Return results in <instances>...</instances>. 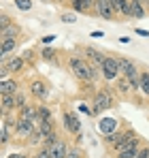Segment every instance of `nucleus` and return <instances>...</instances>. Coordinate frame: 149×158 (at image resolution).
I'll list each match as a JSON object with an SVG mask.
<instances>
[{
	"mask_svg": "<svg viewBox=\"0 0 149 158\" xmlns=\"http://www.w3.org/2000/svg\"><path fill=\"white\" fill-rule=\"evenodd\" d=\"M68 66L73 69V73L77 75V79H81V81H85V83L98 79V69H96L98 64H87V62H85L83 58H79V56H70Z\"/></svg>",
	"mask_w": 149,
	"mask_h": 158,
	"instance_id": "1",
	"label": "nucleus"
},
{
	"mask_svg": "<svg viewBox=\"0 0 149 158\" xmlns=\"http://www.w3.org/2000/svg\"><path fill=\"white\" fill-rule=\"evenodd\" d=\"M100 73H102V77L107 79V81H115V79L119 77V73H122L119 58H111V56H107L104 62L100 64Z\"/></svg>",
	"mask_w": 149,
	"mask_h": 158,
	"instance_id": "2",
	"label": "nucleus"
},
{
	"mask_svg": "<svg viewBox=\"0 0 149 158\" xmlns=\"http://www.w3.org/2000/svg\"><path fill=\"white\" fill-rule=\"evenodd\" d=\"M119 66H122V73H124L126 77L130 79V83H132V90H141V85H139V69H136V64L132 62V60H128V58H119Z\"/></svg>",
	"mask_w": 149,
	"mask_h": 158,
	"instance_id": "3",
	"label": "nucleus"
},
{
	"mask_svg": "<svg viewBox=\"0 0 149 158\" xmlns=\"http://www.w3.org/2000/svg\"><path fill=\"white\" fill-rule=\"evenodd\" d=\"M113 105V96L107 92V90H100L98 94L94 96V113H102L104 109Z\"/></svg>",
	"mask_w": 149,
	"mask_h": 158,
	"instance_id": "4",
	"label": "nucleus"
},
{
	"mask_svg": "<svg viewBox=\"0 0 149 158\" xmlns=\"http://www.w3.org/2000/svg\"><path fill=\"white\" fill-rule=\"evenodd\" d=\"M94 9L102 19H113L115 17V9H113L111 0H94Z\"/></svg>",
	"mask_w": 149,
	"mask_h": 158,
	"instance_id": "5",
	"label": "nucleus"
},
{
	"mask_svg": "<svg viewBox=\"0 0 149 158\" xmlns=\"http://www.w3.org/2000/svg\"><path fill=\"white\" fill-rule=\"evenodd\" d=\"M62 120H64V128L81 139V120H77V115H74L73 111H66Z\"/></svg>",
	"mask_w": 149,
	"mask_h": 158,
	"instance_id": "6",
	"label": "nucleus"
},
{
	"mask_svg": "<svg viewBox=\"0 0 149 158\" xmlns=\"http://www.w3.org/2000/svg\"><path fill=\"white\" fill-rule=\"evenodd\" d=\"M24 64H26L24 58H13L9 62H4L2 64V79H6V73H19L24 69Z\"/></svg>",
	"mask_w": 149,
	"mask_h": 158,
	"instance_id": "7",
	"label": "nucleus"
},
{
	"mask_svg": "<svg viewBox=\"0 0 149 158\" xmlns=\"http://www.w3.org/2000/svg\"><path fill=\"white\" fill-rule=\"evenodd\" d=\"M19 118L30 122V124H41L38 122V107H32V105H26L19 109Z\"/></svg>",
	"mask_w": 149,
	"mask_h": 158,
	"instance_id": "8",
	"label": "nucleus"
},
{
	"mask_svg": "<svg viewBox=\"0 0 149 158\" xmlns=\"http://www.w3.org/2000/svg\"><path fill=\"white\" fill-rule=\"evenodd\" d=\"M47 150H49L51 158H66V156H68V152H70V148H68L64 141H60V139H58L55 143H51Z\"/></svg>",
	"mask_w": 149,
	"mask_h": 158,
	"instance_id": "9",
	"label": "nucleus"
},
{
	"mask_svg": "<svg viewBox=\"0 0 149 158\" xmlns=\"http://www.w3.org/2000/svg\"><path fill=\"white\" fill-rule=\"evenodd\" d=\"M139 150H141V141H139V137H136L130 145H126L124 150H122L119 154H115V156H117V158H136Z\"/></svg>",
	"mask_w": 149,
	"mask_h": 158,
	"instance_id": "10",
	"label": "nucleus"
},
{
	"mask_svg": "<svg viewBox=\"0 0 149 158\" xmlns=\"http://www.w3.org/2000/svg\"><path fill=\"white\" fill-rule=\"evenodd\" d=\"M30 92H32V96H36V98H47L49 88H47L43 81H32V83H30Z\"/></svg>",
	"mask_w": 149,
	"mask_h": 158,
	"instance_id": "11",
	"label": "nucleus"
},
{
	"mask_svg": "<svg viewBox=\"0 0 149 158\" xmlns=\"http://www.w3.org/2000/svg\"><path fill=\"white\" fill-rule=\"evenodd\" d=\"M130 17L143 19V17H145V4L139 2V0H130Z\"/></svg>",
	"mask_w": 149,
	"mask_h": 158,
	"instance_id": "12",
	"label": "nucleus"
},
{
	"mask_svg": "<svg viewBox=\"0 0 149 158\" xmlns=\"http://www.w3.org/2000/svg\"><path fill=\"white\" fill-rule=\"evenodd\" d=\"M2 94H17L19 92V83L15 79H2V88H0Z\"/></svg>",
	"mask_w": 149,
	"mask_h": 158,
	"instance_id": "13",
	"label": "nucleus"
},
{
	"mask_svg": "<svg viewBox=\"0 0 149 158\" xmlns=\"http://www.w3.org/2000/svg\"><path fill=\"white\" fill-rule=\"evenodd\" d=\"M38 122L43 124H53V113H51V109L47 105H38Z\"/></svg>",
	"mask_w": 149,
	"mask_h": 158,
	"instance_id": "14",
	"label": "nucleus"
},
{
	"mask_svg": "<svg viewBox=\"0 0 149 158\" xmlns=\"http://www.w3.org/2000/svg\"><path fill=\"white\" fill-rule=\"evenodd\" d=\"M15 49H17V39H2V60H6V56Z\"/></svg>",
	"mask_w": 149,
	"mask_h": 158,
	"instance_id": "15",
	"label": "nucleus"
},
{
	"mask_svg": "<svg viewBox=\"0 0 149 158\" xmlns=\"http://www.w3.org/2000/svg\"><path fill=\"white\" fill-rule=\"evenodd\" d=\"M85 56H87V58H92V60H94V64H98V66L104 62V58H107L104 53H100L98 49H94V47H85Z\"/></svg>",
	"mask_w": 149,
	"mask_h": 158,
	"instance_id": "16",
	"label": "nucleus"
},
{
	"mask_svg": "<svg viewBox=\"0 0 149 158\" xmlns=\"http://www.w3.org/2000/svg\"><path fill=\"white\" fill-rule=\"evenodd\" d=\"M0 34H2V39H17V34H19V26L11 24V26H6L4 30H0Z\"/></svg>",
	"mask_w": 149,
	"mask_h": 158,
	"instance_id": "17",
	"label": "nucleus"
},
{
	"mask_svg": "<svg viewBox=\"0 0 149 158\" xmlns=\"http://www.w3.org/2000/svg\"><path fill=\"white\" fill-rule=\"evenodd\" d=\"M15 107V94H2V111H9Z\"/></svg>",
	"mask_w": 149,
	"mask_h": 158,
	"instance_id": "18",
	"label": "nucleus"
},
{
	"mask_svg": "<svg viewBox=\"0 0 149 158\" xmlns=\"http://www.w3.org/2000/svg\"><path fill=\"white\" fill-rule=\"evenodd\" d=\"M139 85L143 90V94L149 96V73H141V79H139Z\"/></svg>",
	"mask_w": 149,
	"mask_h": 158,
	"instance_id": "19",
	"label": "nucleus"
},
{
	"mask_svg": "<svg viewBox=\"0 0 149 158\" xmlns=\"http://www.w3.org/2000/svg\"><path fill=\"white\" fill-rule=\"evenodd\" d=\"M117 88H119V92H128L130 88H132V83H130V79L126 77H117Z\"/></svg>",
	"mask_w": 149,
	"mask_h": 158,
	"instance_id": "20",
	"label": "nucleus"
},
{
	"mask_svg": "<svg viewBox=\"0 0 149 158\" xmlns=\"http://www.w3.org/2000/svg\"><path fill=\"white\" fill-rule=\"evenodd\" d=\"M0 135H2V137H0L2 145H6L9 139H11V137H9V126H6V122H2V126H0Z\"/></svg>",
	"mask_w": 149,
	"mask_h": 158,
	"instance_id": "21",
	"label": "nucleus"
},
{
	"mask_svg": "<svg viewBox=\"0 0 149 158\" xmlns=\"http://www.w3.org/2000/svg\"><path fill=\"white\" fill-rule=\"evenodd\" d=\"M41 53H43L45 60H55V49H51V47H45Z\"/></svg>",
	"mask_w": 149,
	"mask_h": 158,
	"instance_id": "22",
	"label": "nucleus"
},
{
	"mask_svg": "<svg viewBox=\"0 0 149 158\" xmlns=\"http://www.w3.org/2000/svg\"><path fill=\"white\" fill-rule=\"evenodd\" d=\"M15 4H17L22 11H28V9L32 6V2H28V0H15Z\"/></svg>",
	"mask_w": 149,
	"mask_h": 158,
	"instance_id": "23",
	"label": "nucleus"
},
{
	"mask_svg": "<svg viewBox=\"0 0 149 158\" xmlns=\"http://www.w3.org/2000/svg\"><path fill=\"white\" fill-rule=\"evenodd\" d=\"M66 158H83V152L79 150V148H73L70 152H68V156Z\"/></svg>",
	"mask_w": 149,
	"mask_h": 158,
	"instance_id": "24",
	"label": "nucleus"
},
{
	"mask_svg": "<svg viewBox=\"0 0 149 158\" xmlns=\"http://www.w3.org/2000/svg\"><path fill=\"white\" fill-rule=\"evenodd\" d=\"M136 158H149V148H141L139 154H136Z\"/></svg>",
	"mask_w": 149,
	"mask_h": 158,
	"instance_id": "25",
	"label": "nucleus"
},
{
	"mask_svg": "<svg viewBox=\"0 0 149 158\" xmlns=\"http://www.w3.org/2000/svg\"><path fill=\"white\" fill-rule=\"evenodd\" d=\"M34 158H51V154H49V150L45 148V150H41V152H38V154H36Z\"/></svg>",
	"mask_w": 149,
	"mask_h": 158,
	"instance_id": "26",
	"label": "nucleus"
},
{
	"mask_svg": "<svg viewBox=\"0 0 149 158\" xmlns=\"http://www.w3.org/2000/svg\"><path fill=\"white\" fill-rule=\"evenodd\" d=\"M62 19H64V22H68V24H73V22H74V15H73V13H64V15H62Z\"/></svg>",
	"mask_w": 149,
	"mask_h": 158,
	"instance_id": "27",
	"label": "nucleus"
},
{
	"mask_svg": "<svg viewBox=\"0 0 149 158\" xmlns=\"http://www.w3.org/2000/svg\"><path fill=\"white\" fill-rule=\"evenodd\" d=\"M6 26H11V22H9V17H6V15H2V22H0V30H4Z\"/></svg>",
	"mask_w": 149,
	"mask_h": 158,
	"instance_id": "28",
	"label": "nucleus"
},
{
	"mask_svg": "<svg viewBox=\"0 0 149 158\" xmlns=\"http://www.w3.org/2000/svg\"><path fill=\"white\" fill-rule=\"evenodd\" d=\"M134 34H141V36H145V39L149 36V32H147V30H143V28H136V30H134Z\"/></svg>",
	"mask_w": 149,
	"mask_h": 158,
	"instance_id": "29",
	"label": "nucleus"
},
{
	"mask_svg": "<svg viewBox=\"0 0 149 158\" xmlns=\"http://www.w3.org/2000/svg\"><path fill=\"white\" fill-rule=\"evenodd\" d=\"M92 36H94V39H102V36H104V32H102V30H94V32H92Z\"/></svg>",
	"mask_w": 149,
	"mask_h": 158,
	"instance_id": "30",
	"label": "nucleus"
},
{
	"mask_svg": "<svg viewBox=\"0 0 149 158\" xmlns=\"http://www.w3.org/2000/svg\"><path fill=\"white\" fill-rule=\"evenodd\" d=\"M9 158H28V156H26V154H19V152H17V154H11Z\"/></svg>",
	"mask_w": 149,
	"mask_h": 158,
	"instance_id": "31",
	"label": "nucleus"
},
{
	"mask_svg": "<svg viewBox=\"0 0 149 158\" xmlns=\"http://www.w3.org/2000/svg\"><path fill=\"white\" fill-rule=\"evenodd\" d=\"M53 39H55V36H53V34H49V36H45V39H43V41H45V43H51V41H53Z\"/></svg>",
	"mask_w": 149,
	"mask_h": 158,
	"instance_id": "32",
	"label": "nucleus"
},
{
	"mask_svg": "<svg viewBox=\"0 0 149 158\" xmlns=\"http://www.w3.org/2000/svg\"><path fill=\"white\" fill-rule=\"evenodd\" d=\"M24 60H32V52H26L24 53Z\"/></svg>",
	"mask_w": 149,
	"mask_h": 158,
	"instance_id": "33",
	"label": "nucleus"
}]
</instances>
